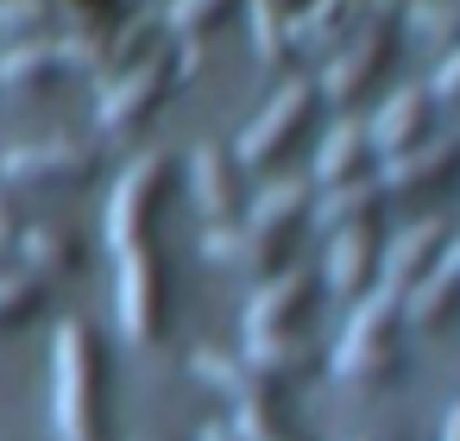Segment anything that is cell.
<instances>
[{
    "label": "cell",
    "instance_id": "cell-1",
    "mask_svg": "<svg viewBox=\"0 0 460 441\" xmlns=\"http://www.w3.org/2000/svg\"><path fill=\"white\" fill-rule=\"evenodd\" d=\"M397 309H403V290H391V284L359 296V309H353V322H347V334L334 347V372L341 378L372 384V378L391 372V322H397Z\"/></svg>",
    "mask_w": 460,
    "mask_h": 441
},
{
    "label": "cell",
    "instance_id": "cell-2",
    "mask_svg": "<svg viewBox=\"0 0 460 441\" xmlns=\"http://www.w3.org/2000/svg\"><path fill=\"white\" fill-rule=\"evenodd\" d=\"M391 20H397V7L391 0H372V7L353 20V32H347V45L328 57V70H322V95H334V101H353L372 76H378V64H385V45H391Z\"/></svg>",
    "mask_w": 460,
    "mask_h": 441
},
{
    "label": "cell",
    "instance_id": "cell-3",
    "mask_svg": "<svg viewBox=\"0 0 460 441\" xmlns=\"http://www.w3.org/2000/svg\"><path fill=\"white\" fill-rule=\"evenodd\" d=\"M51 422H58V441H95V416H89V334H83V322L58 328Z\"/></svg>",
    "mask_w": 460,
    "mask_h": 441
},
{
    "label": "cell",
    "instance_id": "cell-4",
    "mask_svg": "<svg viewBox=\"0 0 460 441\" xmlns=\"http://www.w3.org/2000/svg\"><path fill=\"white\" fill-rule=\"evenodd\" d=\"M51 70H102V83H108V45L89 32H64V39L45 32V39H26L0 57V83H13V89L32 76H51Z\"/></svg>",
    "mask_w": 460,
    "mask_h": 441
},
{
    "label": "cell",
    "instance_id": "cell-5",
    "mask_svg": "<svg viewBox=\"0 0 460 441\" xmlns=\"http://www.w3.org/2000/svg\"><path fill=\"white\" fill-rule=\"evenodd\" d=\"M303 196H309V190L290 177V183H271V190L252 202V215L240 221V234H246L240 265H252V271H271V265H278V252H284L290 227L303 221Z\"/></svg>",
    "mask_w": 460,
    "mask_h": 441
},
{
    "label": "cell",
    "instance_id": "cell-6",
    "mask_svg": "<svg viewBox=\"0 0 460 441\" xmlns=\"http://www.w3.org/2000/svg\"><path fill=\"white\" fill-rule=\"evenodd\" d=\"M315 95H322L315 83H284V89L271 95V108H265V114H259V120H252V127L240 133L234 158H240L246 171H259V164H265V158H271V152H278V146H284V139H290V133H296V127L309 120Z\"/></svg>",
    "mask_w": 460,
    "mask_h": 441
},
{
    "label": "cell",
    "instance_id": "cell-7",
    "mask_svg": "<svg viewBox=\"0 0 460 441\" xmlns=\"http://www.w3.org/2000/svg\"><path fill=\"white\" fill-rule=\"evenodd\" d=\"M164 83H171V64H164V45H158V51L139 57L127 76H108V83H102V108H95V120H102L108 133H127V127L164 95Z\"/></svg>",
    "mask_w": 460,
    "mask_h": 441
},
{
    "label": "cell",
    "instance_id": "cell-8",
    "mask_svg": "<svg viewBox=\"0 0 460 441\" xmlns=\"http://www.w3.org/2000/svg\"><path fill=\"white\" fill-rule=\"evenodd\" d=\"M158 177H164V158H158V152H152V158H133V164L120 171V183H114V196H108V246H114V259H120V252H139V227H146V208H152Z\"/></svg>",
    "mask_w": 460,
    "mask_h": 441
},
{
    "label": "cell",
    "instance_id": "cell-9",
    "mask_svg": "<svg viewBox=\"0 0 460 441\" xmlns=\"http://www.w3.org/2000/svg\"><path fill=\"white\" fill-rule=\"evenodd\" d=\"M114 265H120V271H114L120 334H127V340H152V328H158V271H152L146 246H139V252H120Z\"/></svg>",
    "mask_w": 460,
    "mask_h": 441
},
{
    "label": "cell",
    "instance_id": "cell-10",
    "mask_svg": "<svg viewBox=\"0 0 460 441\" xmlns=\"http://www.w3.org/2000/svg\"><path fill=\"white\" fill-rule=\"evenodd\" d=\"M454 171H460V146H410V152L385 158L378 190L385 196H422V190H441Z\"/></svg>",
    "mask_w": 460,
    "mask_h": 441
},
{
    "label": "cell",
    "instance_id": "cell-11",
    "mask_svg": "<svg viewBox=\"0 0 460 441\" xmlns=\"http://www.w3.org/2000/svg\"><path fill=\"white\" fill-rule=\"evenodd\" d=\"M190 196H196L202 227H234L240 196H234V158L221 146H196V158H190Z\"/></svg>",
    "mask_w": 460,
    "mask_h": 441
},
{
    "label": "cell",
    "instance_id": "cell-12",
    "mask_svg": "<svg viewBox=\"0 0 460 441\" xmlns=\"http://www.w3.org/2000/svg\"><path fill=\"white\" fill-rule=\"evenodd\" d=\"M422 120H429V89H397L372 120H366V139H372V152H385V158H397V152H410L416 146V133H422Z\"/></svg>",
    "mask_w": 460,
    "mask_h": 441
},
{
    "label": "cell",
    "instance_id": "cell-13",
    "mask_svg": "<svg viewBox=\"0 0 460 441\" xmlns=\"http://www.w3.org/2000/svg\"><path fill=\"white\" fill-rule=\"evenodd\" d=\"M89 164H95L89 146H76V139H51V146H20V152H7V158H0V177L39 183V177H83Z\"/></svg>",
    "mask_w": 460,
    "mask_h": 441
},
{
    "label": "cell",
    "instance_id": "cell-14",
    "mask_svg": "<svg viewBox=\"0 0 460 441\" xmlns=\"http://www.w3.org/2000/svg\"><path fill=\"white\" fill-rule=\"evenodd\" d=\"M441 234H447L441 221H416V227H403V234L385 246V278H378V284H391V290H403V296H410V290H416V278L435 265Z\"/></svg>",
    "mask_w": 460,
    "mask_h": 441
},
{
    "label": "cell",
    "instance_id": "cell-15",
    "mask_svg": "<svg viewBox=\"0 0 460 441\" xmlns=\"http://www.w3.org/2000/svg\"><path fill=\"white\" fill-rule=\"evenodd\" d=\"M303 296H309L303 271H271V278L252 290V303H246V334H278V328H290L296 309H303Z\"/></svg>",
    "mask_w": 460,
    "mask_h": 441
},
{
    "label": "cell",
    "instance_id": "cell-16",
    "mask_svg": "<svg viewBox=\"0 0 460 441\" xmlns=\"http://www.w3.org/2000/svg\"><path fill=\"white\" fill-rule=\"evenodd\" d=\"M353 20H359V0H309V7L290 20V45H303V51H334V45H347Z\"/></svg>",
    "mask_w": 460,
    "mask_h": 441
},
{
    "label": "cell",
    "instance_id": "cell-17",
    "mask_svg": "<svg viewBox=\"0 0 460 441\" xmlns=\"http://www.w3.org/2000/svg\"><path fill=\"white\" fill-rule=\"evenodd\" d=\"M385 202V190H378V177H347V183H328L322 196H315V227L322 234H341V227H359L372 208Z\"/></svg>",
    "mask_w": 460,
    "mask_h": 441
},
{
    "label": "cell",
    "instance_id": "cell-18",
    "mask_svg": "<svg viewBox=\"0 0 460 441\" xmlns=\"http://www.w3.org/2000/svg\"><path fill=\"white\" fill-rule=\"evenodd\" d=\"M372 278V227H341L328 234V290L334 296H353L359 284Z\"/></svg>",
    "mask_w": 460,
    "mask_h": 441
},
{
    "label": "cell",
    "instance_id": "cell-19",
    "mask_svg": "<svg viewBox=\"0 0 460 441\" xmlns=\"http://www.w3.org/2000/svg\"><path fill=\"white\" fill-rule=\"evenodd\" d=\"M366 152H372V139H366V120H341V127L322 139V152H315V183L328 190V183H347V177H359Z\"/></svg>",
    "mask_w": 460,
    "mask_h": 441
},
{
    "label": "cell",
    "instance_id": "cell-20",
    "mask_svg": "<svg viewBox=\"0 0 460 441\" xmlns=\"http://www.w3.org/2000/svg\"><path fill=\"white\" fill-rule=\"evenodd\" d=\"M190 372H196L202 384H215L221 397H234V403H259V397H271V391H265V378H259L246 359H234V353H215V347H202V353L190 359Z\"/></svg>",
    "mask_w": 460,
    "mask_h": 441
},
{
    "label": "cell",
    "instance_id": "cell-21",
    "mask_svg": "<svg viewBox=\"0 0 460 441\" xmlns=\"http://www.w3.org/2000/svg\"><path fill=\"white\" fill-rule=\"evenodd\" d=\"M454 290H460V240L441 246L435 265L416 278V290H410V322H435V315L454 303Z\"/></svg>",
    "mask_w": 460,
    "mask_h": 441
},
{
    "label": "cell",
    "instance_id": "cell-22",
    "mask_svg": "<svg viewBox=\"0 0 460 441\" xmlns=\"http://www.w3.org/2000/svg\"><path fill=\"white\" fill-rule=\"evenodd\" d=\"M259 378H284V372H296L303 366V340L290 334V328H278V334H246V353H240Z\"/></svg>",
    "mask_w": 460,
    "mask_h": 441
},
{
    "label": "cell",
    "instance_id": "cell-23",
    "mask_svg": "<svg viewBox=\"0 0 460 441\" xmlns=\"http://www.w3.org/2000/svg\"><path fill=\"white\" fill-rule=\"evenodd\" d=\"M252 45H259V64L278 70L290 57V20H284V0H252Z\"/></svg>",
    "mask_w": 460,
    "mask_h": 441
},
{
    "label": "cell",
    "instance_id": "cell-24",
    "mask_svg": "<svg viewBox=\"0 0 460 441\" xmlns=\"http://www.w3.org/2000/svg\"><path fill=\"white\" fill-rule=\"evenodd\" d=\"M20 259H26L32 278H45V271H64V265L76 259V246H70V234H58V227H26V234H20Z\"/></svg>",
    "mask_w": 460,
    "mask_h": 441
},
{
    "label": "cell",
    "instance_id": "cell-25",
    "mask_svg": "<svg viewBox=\"0 0 460 441\" xmlns=\"http://www.w3.org/2000/svg\"><path fill=\"white\" fill-rule=\"evenodd\" d=\"M410 26H416V39H429V45H460V7H454V0H416V7H410Z\"/></svg>",
    "mask_w": 460,
    "mask_h": 441
},
{
    "label": "cell",
    "instance_id": "cell-26",
    "mask_svg": "<svg viewBox=\"0 0 460 441\" xmlns=\"http://www.w3.org/2000/svg\"><path fill=\"white\" fill-rule=\"evenodd\" d=\"M234 441H290L284 422H278V410H271V397L240 403V416H234Z\"/></svg>",
    "mask_w": 460,
    "mask_h": 441
},
{
    "label": "cell",
    "instance_id": "cell-27",
    "mask_svg": "<svg viewBox=\"0 0 460 441\" xmlns=\"http://www.w3.org/2000/svg\"><path fill=\"white\" fill-rule=\"evenodd\" d=\"M58 20V0H0V32H32Z\"/></svg>",
    "mask_w": 460,
    "mask_h": 441
},
{
    "label": "cell",
    "instance_id": "cell-28",
    "mask_svg": "<svg viewBox=\"0 0 460 441\" xmlns=\"http://www.w3.org/2000/svg\"><path fill=\"white\" fill-rule=\"evenodd\" d=\"M32 290H39V278H32L26 265L0 271V315H26V309H32Z\"/></svg>",
    "mask_w": 460,
    "mask_h": 441
},
{
    "label": "cell",
    "instance_id": "cell-29",
    "mask_svg": "<svg viewBox=\"0 0 460 441\" xmlns=\"http://www.w3.org/2000/svg\"><path fill=\"white\" fill-rule=\"evenodd\" d=\"M221 7H227V0H171V32H196V26H208Z\"/></svg>",
    "mask_w": 460,
    "mask_h": 441
},
{
    "label": "cell",
    "instance_id": "cell-30",
    "mask_svg": "<svg viewBox=\"0 0 460 441\" xmlns=\"http://www.w3.org/2000/svg\"><path fill=\"white\" fill-rule=\"evenodd\" d=\"M202 252L221 259V265H234V259L246 252V234H240V227H202Z\"/></svg>",
    "mask_w": 460,
    "mask_h": 441
},
{
    "label": "cell",
    "instance_id": "cell-31",
    "mask_svg": "<svg viewBox=\"0 0 460 441\" xmlns=\"http://www.w3.org/2000/svg\"><path fill=\"white\" fill-rule=\"evenodd\" d=\"M429 95H441V101H460V45L441 57V70H435V89Z\"/></svg>",
    "mask_w": 460,
    "mask_h": 441
},
{
    "label": "cell",
    "instance_id": "cell-32",
    "mask_svg": "<svg viewBox=\"0 0 460 441\" xmlns=\"http://www.w3.org/2000/svg\"><path fill=\"white\" fill-rule=\"evenodd\" d=\"M20 234H13V215H7V202H0V246H13Z\"/></svg>",
    "mask_w": 460,
    "mask_h": 441
},
{
    "label": "cell",
    "instance_id": "cell-33",
    "mask_svg": "<svg viewBox=\"0 0 460 441\" xmlns=\"http://www.w3.org/2000/svg\"><path fill=\"white\" fill-rule=\"evenodd\" d=\"M441 441H460V403L447 410V422H441Z\"/></svg>",
    "mask_w": 460,
    "mask_h": 441
},
{
    "label": "cell",
    "instance_id": "cell-34",
    "mask_svg": "<svg viewBox=\"0 0 460 441\" xmlns=\"http://www.w3.org/2000/svg\"><path fill=\"white\" fill-rule=\"evenodd\" d=\"M202 441H234V428H221V422H215V428H202Z\"/></svg>",
    "mask_w": 460,
    "mask_h": 441
}]
</instances>
